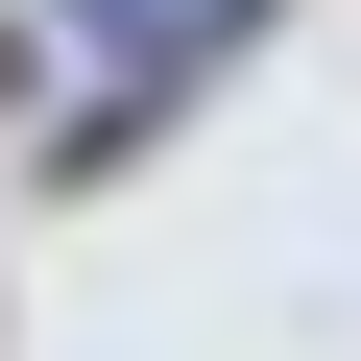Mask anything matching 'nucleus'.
Listing matches in <instances>:
<instances>
[{
    "instance_id": "obj_2",
    "label": "nucleus",
    "mask_w": 361,
    "mask_h": 361,
    "mask_svg": "<svg viewBox=\"0 0 361 361\" xmlns=\"http://www.w3.org/2000/svg\"><path fill=\"white\" fill-rule=\"evenodd\" d=\"M25 73H49V49H25V25H0V121H25Z\"/></svg>"
},
{
    "instance_id": "obj_1",
    "label": "nucleus",
    "mask_w": 361,
    "mask_h": 361,
    "mask_svg": "<svg viewBox=\"0 0 361 361\" xmlns=\"http://www.w3.org/2000/svg\"><path fill=\"white\" fill-rule=\"evenodd\" d=\"M97 25H121V97L169 121V73H193V49H241V25H265V0H97Z\"/></svg>"
}]
</instances>
